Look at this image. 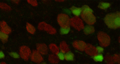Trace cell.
<instances>
[{"label":"cell","mask_w":120,"mask_h":64,"mask_svg":"<svg viewBox=\"0 0 120 64\" xmlns=\"http://www.w3.org/2000/svg\"><path fill=\"white\" fill-rule=\"evenodd\" d=\"M0 8L6 11H9L11 10V8L10 6H9L8 4L3 3V2H0Z\"/></svg>","instance_id":"ffe728a7"},{"label":"cell","mask_w":120,"mask_h":64,"mask_svg":"<svg viewBox=\"0 0 120 64\" xmlns=\"http://www.w3.org/2000/svg\"><path fill=\"white\" fill-rule=\"evenodd\" d=\"M94 31V28L91 26L88 25L85 26L84 28V32L87 35L92 33Z\"/></svg>","instance_id":"4fadbf2b"},{"label":"cell","mask_w":120,"mask_h":64,"mask_svg":"<svg viewBox=\"0 0 120 64\" xmlns=\"http://www.w3.org/2000/svg\"><path fill=\"white\" fill-rule=\"evenodd\" d=\"M94 60L97 62H102L104 60V57L101 54H98L93 56Z\"/></svg>","instance_id":"2e32d148"},{"label":"cell","mask_w":120,"mask_h":64,"mask_svg":"<svg viewBox=\"0 0 120 64\" xmlns=\"http://www.w3.org/2000/svg\"><path fill=\"white\" fill-rule=\"evenodd\" d=\"M73 46L75 48L77 49L78 50H83L85 49L86 45L85 43L81 41H75L73 43Z\"/></svg>","instance_id":"9c48e42d"},{"label":"cell","mask_w":120,"mask_h":64,"mask_svg":"<svg viewBox=\"0 0 120 64\" xmlns=\"http://www.w3.org/2000/svg\"><path fill=\"white\" fill-rule=\"evenodd\" d=\"M37 49L38 52L42 54H46L48 51L47 47L45 44H38L37 46Z\"/></svg>","instance_id":"8fae6325"},{"label":"cell","mask_w":120,"mask_h":64,"mask_svg":"<svg viewBox=\"0 0 120 64\" xmlns=\"http://www.w3.org/2000/svg\"><path fill=\"white\" fill-rule=\"evenodd\" d=\"M45 64V63H41V64Z\"/></svg>","instance_id":"d6a6232c"},{"label":"cell","mask_w":120,"mask_h":64,"mask_svg":"<svg viewBox=\"0 0 120 64\" xmlns=\"http://www.w3.org/2000/svg\"><path fill=\"white\" fill-rule=\"evenodd\" d=\"M0 31L8 35L11 32V28L4 21L0 22Z\"/></svg>","instance_id":"52a82bcc"},{"label":"cell","mask_w":120,"mask_h":64,"mask_svg":"<svg viewBox=\"0 0 120 64\" xmlns=\"http://www.w3.org/2000/svg\"><path fill=\"white\" fill-rule=\"evenodd\" d=\"M26 28L28 30V31L31 34H33L35 32V28L32 25H31V24H30L29 23L27 24Z\"/></svg>","instance_id":"44dd1931"},{"label":"cell","mask_w":120,"mask_h":64,"mask_svg":"<svg viewBox=\"0 0 120 64\" xmlns=\"http://www.w3.org/2000/svg\"><path fill=\"white\" fill-rule=\"evenodd\" d=\"M71 25L78 30H80L83 28V24L81 20L77 17H74L71 20L70 22Z\"/></svg>","instance_id":"5b68a950"},{"label":"cell","mask_w":120,"mask_h":64,"mask_svg":"<svg viewBox=\"0 0 120 64\" xmlns=\"http://www.w3.org/2000/svg\"><path fill=\"white\" fill-rule=\"evenodd\" d=\"M74 58V54L70 51H68L65 54V59L68 61H72Z\"/></svg>","instance_id":"9a60e30c"},{"label":"cell","mask_w":120,"mask_h":64,"mask_svg":"<svg viewBox=\"0 0 120 64\" xmlns=\"http://www.w3.org/2000/svg\"><path fill=\"white\" fill-rule=\"evenodd\" d=\"M0 64H1V63H0Z\"/></svg>","instance_id":"836d02e7"},{"label":"cell","mask_w":120,"mask_h":64,"mask_svg":"<svg viewBox=\"0 0 120 64\" xmlns=\"http://www.w3.org/2000/svg\"><path fill=\"white\" fill-rule=\"evenodd\" d=\"M5 57V55L2 51H0V59L3 58Z\"/></svg>","instance_id":"f546056e"},{"label":"cell","mask_w":120,"mask_h":64,"mask_svg":"<svg viewBox=\"0 0 120 64\" xmlns=\"http://www.w3.org/2000/svg\"><path fill=\"white\" fill-rule=\"evenodd\" d=\"M44 29H45L48 32H49V33H51V34H53L55 32V30L53 28H52L50 25H48L47 24L45 25Z\"/></svg>","instance_id":"7402d4cb"},{"label":"cell","mask_w":120,"mask_h":64,"mask_svg":"<svg viewBox=\"0 0 120 64\" xmlns=\"http://www.w3.org/2000/svg\"><path fill=\"white\" fill-rule=\"evenodd\" d=\"M1 64H7L5 63V62H2V63H1Z\"/></svg>","instance_id":"1f68e13d"},{"label":"cell","mask_w":120,"mask_h":64,"mask_svg":"<svg viewBox=\"0 0 120 64\" xmlns=\"http://www.w3.org/2000/svg\"><path fill=\"white\" fill-rule=\"evenodd\" d=\"M105 21L108 27L117 28L120 26V14L119 12L107 14L105 18Z\"/></svg>","instance_id":"6da1fadb"},{"label":"cell","mask_w":120,"mask_h":64,"mask_svg":"<svg viewBox=\"0 0 120 64\" xmlns=\"http://www.w3.org/2000/svg\"><path fill=\"white\" fill-rule=\"evenodd\" d=\"M82 9V12H93L92 10L87 5H84L83 6Z\"/></svg>","instance_id":"d4e9b609"},{"label":"cell","mask_w":120,"mask_h":64,"mask_svg":"<svg viewBox=\"0 0 120 64\" xmlns=\"http://www.w3.org/2000/svg\"><path fill=\"white\" fill-rule=\"evenodd\" d=\"M50 49L53 53L57 54L59 52L58 48L54 44H52L50 45Z\"/></svg>","instance_id":"d6986e66"},{"label":"cell","mask_w":120,"mask_h":64,"mask_svg":"<svg viewBox=\"0 0 120 64\" xmlns=\"http://www.w3.org/2000/svg\"><path fill=\"white\" fill-rule=\"evenodd\" d=\"M60 48L61 50V51L64 53L65 52H68V45L65 42H62L61 43L60 45Z\"/></svg>","instance_id":"e0dca14e"},{"label":"cell","mask_w":120,"mask_h":64,"mask_svg":"<svg viewBox=\"0 0 120 64\" xmlns=\"http://www.w3.org/2000/svg\"><path fill=\"white\" fill-rule=\"evenodd\" d=\"M58 21L61 28L69 27L70 20L67 15L65 14H59L58 17Z\"/></svg>","instance_id":"7a4b0ae2"},{"label":"cell","mask_w":120,"mask_h":64,"mask_svg":"<svg viewBox=\"0 0 120 64\" xmlns=\"http://www.w3.org/2000/svg\"><path fill=\"white\" fill-rule=\"evenodd\" d=\"M31 57V60L36 63H40L43 60V58L40 53L37 51H33Z\"/></svg>","instance_id":"ba28073f"},{"label":"cell","mask_w":120,"mask_h":64,"mask_svg":"<svg viewBox=\"0 0 120 64\" xmlns=\"http://www.w3.org/2000/svg\"><path fill=\"white\" fill-rule=\"evenodd\" d=\"M8 34H6L0 30V39L1 40L2 43H6L8 41Z\"/></svg>","instance_id":"5bb4252c"},{"label":"cell","mask_w":120,"mask_h":64,"mask_svg":"<svg viewBox=\"0 0 120 64\" xmlns=\"http://www.w3.org/2000/svg\"><path fill=\"white\" fill-rule=\"evenodd\" d=\"M85 49L86 50L87 53L90 55H95L97 53L96 48L93 47L91 45H88L86 46Z\"/></svg>","instance_id":"30bf717a"},{"label":"cell","mask_w":120,"mask_h":64,"mask_svg":"<svg viewBox=\"0 0 120 64\" xmlns=\"http://www.w3.org/2000/svg\"><path fill=\"white\" fill-rule=\"evenodd\" d=\"M110 6V4L107 2H101L99 3V5H98V7L101 8V9H105L107 8L108 7H109Z\"/></svg>","instance_id":"ac0fdd59"},{"label":"cell","mask_w":120,"mask_h":64,"mask_svg":"<svg viewBox=\"0 0 120 64\" xmlns=\"http://www.w3.org/2000/svg\"><path fill=\"white\" fill-rule=\"evenodd\" d=\"M13 2H15V3H18V2H19V1L18 0H17V1H16V0H14V1H13Z\"/></svg>","instance_id":"4dcf8cb0"},{"label":"cell","mask_w":120,"mask_h":64,"mask_svg":"<svg viewBox=\"0 0 120 64\" xmlns=\"http://www.w3.org/2000/svg\"><path fill=\"white\" fill-rule=\"evenodd\" d=\"M49 60L52 63H57L58 62V58L54 55H51L49 57Z\"/></svg>","instance_id":"603a6c76"},{"label":"cell","mask_w":120,"mask_h":64,"mask_svg":"<svg viewBox=\"0 0 120 64\" xmlns=\"http://www.w3.org/2000/svg\"><path fill=\"white\" fill-rule=\"evenodd\" d=\"M28 2L33 6H36L37 4V1L36 0H28Z\"/></svg>","instance_id":"f1b7e54d"},{"label":"cell","mask_w":120,"mask_h":64,"mask_svg":"<svg viewBox=\"0 0 120 64\" xmlns=\"http://www.w3.org/2000/svg\"><path fill=\"white\" fill-rule=\"evenodd\" d=\"M82 12V17L85 22L89 24H92L94 23L96 21V18L92 14V12Z\"/></svg>","instance_id":"3957f363"},{"label":"cell","mask_w":120,"mask_h":64,"mask_svg":"<svg viewBox=\"0 0 120 64\" xmlns=\"http://www.w3.org/2000/svg\"><path fill=\"white\" fill-rule=\"evenodd\" d=\"M20 54L22 58L27 60L30 55V50L27 47L23 46L20 48Z\"/></svg>","instance_id":"8992f818"},{"label":"cell","mask_w":120,"mask_h":64,"mask_svg":"<svg viewBox=\"0 0 120 64\" xmlns=\"http://www.w3.org/2000/svg\"><path fill=\"white\" fill-rule=\"evenodd\" d=\"M57 54V57L59 59L61 60H63L65 59V54L63 52L60 51Z\"/></svg>","instance_id":"484cf974"},{"label":"cell","mask_w":120,"mask_h":64,"mask_svg":"<svg viewBox=\"0 0 120 64\" xmlns=\"http://www.w3.org/2000/svg\"><path fill=\"white\" fill-rule=\"evenodd\" d=\"M70 31V28L69 27H67V28H61L60 29V32L61 34L65 35L69 33Z\"/></svg>","instance_id":"cb8c5ba5"},{"label":"cell","mask_w":120,"mask_h":64,"mask_svg":"<svg viewBox=\"0 0 120 64\" xmlns=\"http://www.w3.org/2000/svg\"><path fill=\"white\" fill-rule=\"evenodd\" d=\"M98 40L101 45L104 46H106L110 43V38L106 34L103 32H100L98 35Z\"/></svg>","instance_id":"277c9868"},{"label":"cell","mask_w":120,"mask_h":64,"mask_svg":"<svg viewBox=\"0 0 120 64\" xmlns=\"http://www.w3.org/2000/svg\"><path fill=\"white\" fill-rule=\"evenodd\" d=\"M71 10L72 13L76 16H79L82 13V9L81 8L73 7L71 8Z\"/></svg>","instance_id":"7c38bea8"},{"label":"cell","mask_w":120,"mask_h":64,"mask_svg":"<svg viewBox=\"0 0 120 64\" xmlns=\"http://www.w3.org/2000/svg\"><path fill=\"white\" fill-rule=\"evenodd\" d=\"M96 50L97 52H98V54H101L104 51V49L101 46H98V47H97L96 48Z\"/></svg>","instance_id":"83f0119b"},{"label":"cell","mask_w":120,"mask_h":64,"mask_svg":"<svg viewBox=\"0 0 120 64\" xmlns=\"http://www.w3.org/2000/svg\"><path fill=\"white\" fill-rule=\"evenodd\" d=\"M9 55L15 58H18L20 57V55L16 52H12L9 53Z\"/></svg>","instance_id":"4316f807"}]
</instances>
